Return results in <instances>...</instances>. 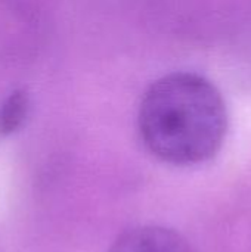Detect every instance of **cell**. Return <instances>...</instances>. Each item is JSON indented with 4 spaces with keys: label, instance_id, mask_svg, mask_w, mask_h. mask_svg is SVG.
<instances>
[{
    "label": "cell",
    "instance_id": "1",
    "mask_svg": "<svg viewBox=\"0 0 251 252\" xmlns=\"http://www.w3.org/2000/svg\"><path fill=\"white\" fill-rule=\"evenodd\" d=\"M139 131L148 151L173 165L213 158L228 131V109L217 87L192 72L157 80L143 94Z\"/></svg>",
    "mask_w": 251,
    "mask_h": 252
},
{
    "label": "cell",
    "instance_id": "2",
    "mask_svg": "<svg viewBox=\"0 0 251 252\" xmlns=\"http://www.w3.org/2000/svg\"><path fill=\"white\" fill-rule=\"evenodd\" d=\"M108 252H195L178 232L161 226H141L124 232Z\"/></svg>",
    "mask_w": 251,
    "mask_h": 252
},
{
    "label": "cell",
    "instance_id": "3",
    "mask_svg": "<svg viewBox=\"0 0 251 252\" xmlns=\"http://www.w3.org/2000/svg\"><path fill=\"white\" fill-rule=\"evenodd\" d=\"M30 109V99L24 90L12 92L0 105V136L15 133L25 121Z\"/></svg>",
    "mask_w": 251,
    "mask_h": 252
}]
</instances>
